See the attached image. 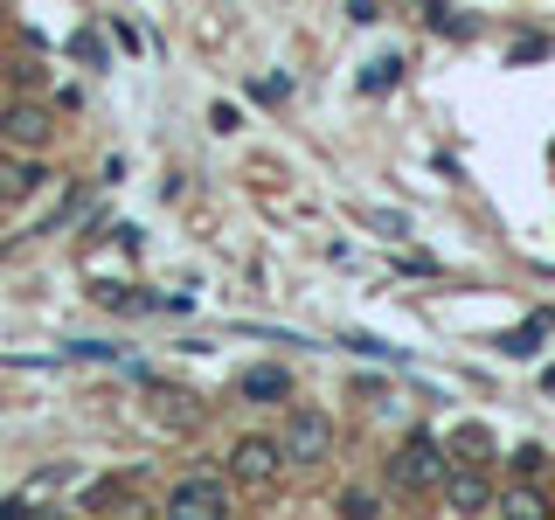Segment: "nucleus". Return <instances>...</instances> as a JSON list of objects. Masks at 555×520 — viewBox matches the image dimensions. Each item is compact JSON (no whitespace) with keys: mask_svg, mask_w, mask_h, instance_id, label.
<instances>
[{"mask_svg":"<svg viewBox=\"0 0 555 520\" xmlns=\"http://www.w3.org/2000/svg\"><path fill=\"white\" fill-rule=\"evenodd\" d=\"M396 77H403V56H382V63H369V77H361V83L382 91V83H396Z\"/></svg>","mask_w":555,"mask_h":520,"instance_id":"12","label":"nucleus"},{"mask_svg":"<svg viewBox=\"0 0 555 520\" xmlns=\"http://www.w3.org/2000/svg\"><path fill=\"white\" fill-rule=\"evenodd\" d=\"M354 8V22H375V0H347Z\"/></svg>","mask_w":555,"mask_h":520,"instance_id":"14","label":"nucleus"},{"mask_svg":"<svg viewBox=\"0 0 555 520\" xmlns=\"http://www.w3.org/2000/svg\"><path fill=\"white\" fill-rule=\"evenodd\" d=\"M451 472V458H444V444L430 438V430H416V438L389 458V485L396 493H430V485H444Z\"/></svg>","mask_w":555,"mask_h":520,"instance_id":"1","label":"nucleus"},{"mask_svg":"<svg viewBox=\"0 0 555 520\" xmlns=\"http://www.w3.org/2000/svg\"><path fill=\"white\" fill-rule=\"evenodd\" d=\"M548 334H555V312H534L528 326H514V334L500 340V354H514V361H534V354H542V340H548Z\"/></svg>","mask_w":555,"mask_h":520,"instance_id":"7","label":"nucleus"},{"mask_svg":"<svg viewBox=\"0 0 555 520\" xmlns=\"http://www.w3.org/2000/svg\"><path fill=\"white\" fill-rule=\"evenodd\" d=\"M167 514H188V520H208V514H230V485L222 479H173L167 485Z\"/></svg>","mask_w":555,"mask_h":520,"instance_id":"4","label":"nucleus"},{"mask_svg":"<svg viewBox=\"0 0 555 520\" xmlns=\"http://www.w3.org/2000/svg\"><path fill=\"white\" fill-rule=\"evenodd\" d=\"M0 139H8V146H22V153H35V146H49V139H56V118H49L42 104H8V112H0Z\"/></svg>","mask_w":555,"mask_h":520,"instance_id":"5","label":"nucleus"},{"mask_svg":"<svg viewBox=\"0 0 555 520\" xmlns=\"http://www.w3.org/2000/svg\"><path fill=\"white\" fill-rule=\"evenodd\" d=\"M500 507L520 514V520H542V514H548V499L534 493V485H507V493H500Z\"/></svg>","mask_w":555,"mask_h":520,"instance_id":"10","label":"nucleus"},{"mask_svg":"<svg viewBox=\"0 0 555 520\" xmlns=\"http://www.w3.org/2000/svg\"><path fill=\"white\" fill-rule=\"evenodd\" d=\"M542 465H548V451H542V444H520V451H514V472H520V479H534Z\"/></svg>","mask_w":555,"mask_h":520,"instance_id":"13","label":"nucleus"},{"mask_svg":"<svg viewBox=\"0 0 555 520\" xmlns=\"http://www.w3.org/2000/svg\"><path fill=\"white\" fill-rule=\"evenodd\" d=\"M451 458H459V465H486V458H493V438H486L479 424H465L459 438H451Z\"/></svg>","mask_w":555,"mask_h":520,"instance_id":"9","label":"nucleus"},{"mask_svg":"<svg viewBox=\"0 0 555 520\" xmlns=\"http://www.w3.org/2000/svg\"><path fill=\"white\" fill-rule=\"evenodd\" d=\"M285 458L292 465H320V458H334V416L326 410H292L285 416Z\"/></svg>","mask_w":555,"mask_h":520,"instance_id":"2","label":"nucleus"},{"mask_svg":"<svg viewBox=\"0 0 555 520\" xmlns=\"http://www.w3.org/2000/svg\"><path fill=\"white\" fill-rule=\"evenodd\" d=\"M28 187H35V173H28V167H0V202H22Z\"/></svg>","mask_w":555,"mask_h":520,"instance_id":"11","label":"nucleus"},{"mask_svg":"<svg viewBox=\"0 0 555 520\" xmlns=\"http://www.w3.org/2000/svg\"><path fill=\"white\" fill-rule=\"evenodd\" d=\"M285 444L278 438H236V451H230V479L236 485H278V472H285Z\"/></svg>","mask_w":555,"mask_h":520,"instance_id":"3","label":"nucleus"},{"mask_svg":"<svg viewBox=\"0 0 555 520\" xmlns=\"http://www.w3.org/2000/svg\"><path fill=\"white\" fill-rule=\"evenodd\" d=\"M444 507L451 514H486L493 507V479H486L479 465H451L444 472Z\"/></svg>","mask_w":555,"mask_h":520,"instance_id":"6","label":"nucleus"},{"mask_svg":"<svg viewBox=\"0 0 555 520\" xmlns=\"http://www.w3.org/2000/svg\"><path fill=\"white\" fill-rule=\"evenodd\" d=\"M236 395H250V403H285V395H292V375L285 368H243Z\"/></svg>","mask_w":555,"mask_h":520,"instance_id":"8","label":"nucleus"}]
</instances>
